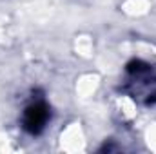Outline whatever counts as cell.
<instances>
[{"instance_id":"cell-1","label":"cell","mask_w":156,"mask_h":154,"mask_svg":"<svg viewBox=\"0 0 156 154\" xmlns=\"http://www.w3.org/2000/svg\"><path fill=\"white\" fill-rule=\"evenodd\" d=\"M51 118V109L45 102H33L31 105L26 107L24 116H22V127L27 134L38 136L45 129L47 121Z\"/></svg>"}]
</instances>
